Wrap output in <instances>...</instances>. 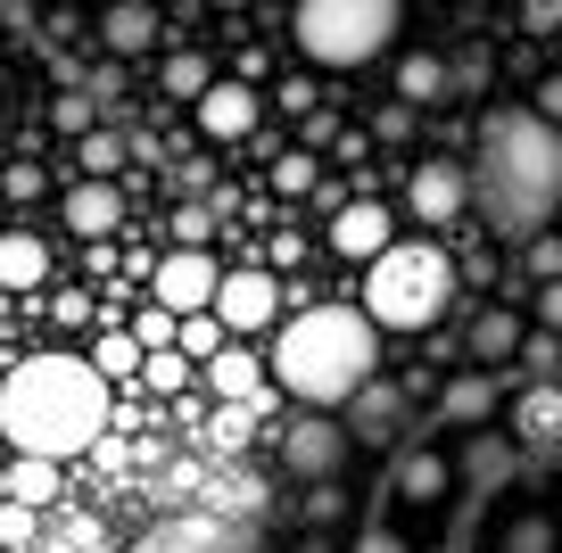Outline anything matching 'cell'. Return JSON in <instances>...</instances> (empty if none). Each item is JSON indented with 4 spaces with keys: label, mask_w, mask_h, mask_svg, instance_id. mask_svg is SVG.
I'll use <instances>...</instances> for the list:
<instances>
[{
    "label": "cell",
    "mask_w": 562,
    "mask_h": 553,
    "mask_svg": "<svg viewBox=\"0 0 562 553\" xmlns=\"http://www.w3.org/2000/svg\"><path fill=\"white\" fill-rule=\"evenodd\" d=\"M505 553H554V520H513V537H505Z\"/></svg>",
    "instance_id": "d6a6232c"
},
{
    "label": "cell",
    "mask_w": 562,
    "mask_h": 553,
    "mask_svg": "<svg viewBox=\"0 0 562 553\" xmlns=\"http://www.w3.org/2000/svg\"><path fill=\"white\" fill-rule=\"evenodd\" d=\"M356 553H405V545H397V537H389V529H372V537H364V545H356Z\"/></svg>",
    "instance_id": "ee69618b"
},
{
    "label": "cell",
    "mask_w": 562,
    "mask_h": 553,
    "mask_svg": "<svg viewBox=\"0 0 562 553\" xmlns=\"http://www.w3.org/2000/svg\"><path fill=\"white\" fill-rule=\"evenodd\" d=\"M75 149H83V173H108V182H116V166H124V157H133V149H124V140H116V133H100V124H91V133L75 140Z\"/></svg>",
    "instance_id": "4316f807"
},
{
    "label": "cell",
    "mask_w": 562,
    "mask_h": 553,
    "mask_svg": "<svg viewBox=\"0 0 562 553\" xmlns=\"http://www.w3.org/2000/svg\"><path fill=\"white\" fill-rule=\"evenodd\" d=\"M472 207L488 215V232H513V240H538L546 215L562 207V133L538 108H496L480 124Z\"/></svg>",
    "instance_id": "6da1fadb"
},
{
    "label": "cell",
    "mask_w": 562,
    "mask_h": 553,
    "mask_svg": "<svg viewBox=\"0 0 562 553\" xmlns=\"http://www.w3.org/2000/svg\"><path fill=\"white\" fill-rule=\"evenodd\" d=\"M389 240H397V232H389V207H381V199H348V207L331 215V248H339V257H356V264H372Z\"/></svg>",
    "instance_id": "7c38bea8"
},
{
    "label": "cell",
    "mask_w": 562,
    "mask_h": 553,
    "mask_svg": "<svg viewBox=\"0 0 562 553\" xmlns=\"http://www.w3.org/2000/svg\"><path fill=\"white\" fill-rule=\"evenodd\" d=\"M140 381H149V388H182V381H191V356H175V347H149Z\"/></svg>",
    "instance_id": "f546056e"
},
{
    "label": "cell",
    "mask_w": 562,
    "mask_h": 553,
    "mask_svg": "<svg viewBox=\"0 0 562 553\" xmlns=\"http://www.w3.org/2000/svg\"><path fill=\"white\" fill-rule=\"evenodd\" d=\"M281 463L299 471V479L331 487L339 471H348V430H339L331 414H315V405H306V414L290 421V430H281Z\"/></svg>",
    "instance_id": "8992f818"
},
{
    "label": "cell",
    "mask_w": 562,
    "mask_h": 553,
    "mask_svg": "<svg viewBox=\"0 0 562 553\" xmlns=\"http://www.w3.org/2000/svg\"><path fill=\"white\" fill-rule=\"evenodd\" d=\"M273 108H290V116H306V108H315V83H299V75H290V83L273 91Z\"/></svg>",
    "instance_id": "f35d334b"
},
{
    "label": "cell",
    "mask_w": 562,
    "mask_h": 553,
    "mask_svg": "<svg viewBox=\"0 0 562 553\" xmlns=\"http://www.w3.org/2000/svg\"><path fill=\"white\" fill-rule=\"evenodd\" d=\"M405 0H299V50L315 67H364L397 42Z\"/></svg>",
    "instance_id": "5b68a950"
},
{
    "label": "cell",
    "mask_w": 562,
    "mask_h": 553,
    "mask_svg": "<svg viewBox=\"0 0 562 553\" xmlns=\"http://www.w3.org/2000/svg\"><path fill=\"white\" fill-rule=\"evenodd\" d=\"M100 9H108V0H100Z\"/></svg>",
    "instance_id": "681fc988"
},
{
    "label": "cell",
    "mask_w": 562,
    "mask_h": 553,
    "mask_svg": "<svg viewBox=\"0 0 562 553\" xmlns=\"http://www.w3.org/2000/svg\"><path fill=\"white\" fill-rule=\"evenodd\" d=\"M521 314L513 306H488V314H472V363H488V372H505L513 356H521Z\"/></svg>",
    "instance_id": "9a60e30c"
},
{
    "label": "cell",
    "mask_w": 562,
    "mask_h": 553,
    "mask_svg": "<svg viewBox=\"0 0 562 553\" xmlns=\"http://www.w3.org/2000/svg\"><path fill=\"white\" fill-rule=\"evenodd\" d=\"M207 83H215V75H207V58H199V50H175V58H166V91H175V100H199Z\"/></svg>",
    "instance_id": "cb8c5ba5"
},
{
    "label": "cell",
    "mask_w": 562,
    "mask_h": 553,
    "mask_svg": "<svg viewBox=\"0 0 562 553\" xmlns=\"http://www.w3.org/2000/svg\"><path fill=\"white\" fill-rule=\"evenodd\" d=\"M116 224H124V191L108 182V173H83V182L67 191V232H75V240H91V248H100Z\"/></svg>",
    "instance_id": "8fae6325"
},
{
    "label": "cell",
    "mask_w": 562,
    "mask_h": 553,
    "mask_svg": "<svg viewBox=\"0 0 562 553\" xmlns=\"http://www.w3.org/2000/svg\"><path fill=\"white\" fill-rule=\"evenodd\" d=\"M538 116L562 124V75H546V83H538Z\"/></svg>",
    "instance_id": "b9f144b4"
},
{
    "label": "cell",
    "mask_w": 562,
    "mask_h": 553,
    "mask_svg": "<svg viewBox=\"0 0 562 553\" xmlns=\"http://www.w3.org/2000/svg\"><path fill=\"white\" fill-rule=\"evenodd\" d=\"M538 323L562 339V281H546V290H538Z\"/></svg>",
    "instance_id": "ab89813d"
},
{
    "label": "cell",
    "mask_w": 562,
    "mask_h": 553,
    "mask_svg": "<svg viewBox=\"0 0 562 553\" xmlns=\"http://www.w3.org/2000/svg\"><path fill=\"white\" fill-rule=\"evenodd\" d=\"M0 9H9V0H0Z\"/></svg>",
    "instance_id": "c3c4849f"
},
{
    "label": "cell",
    "mask_w": 562,
    "mask_h": 553,
    "mask_svg": "<svg viewBox=\"0 0 562 553\" xmlns=\"http://www.w3.org/2000/svg\"><path fill=\"white\" fill-rule=\"evenodd\" d=\"M224 553H232V545H224Z\"/></svg>",
    "instance_id": "816d5d0a"
},
{
    "label": "cell",
    "mask_w": 562,
    "mask_h": 553,
    "mask_svg": "<svg viewBox=\"0 0 562 553\" xmlns=\"http://www.w3.org/2000/svg\"><path fill=\"white\" fill-rule=\"evenodd\" d=\"M273 314H281V281L265 264H240V273L215 281V323L224 330H273Z\"/></svg>",
    "instance_id": "52a82bcc"
},
{
    "label": "cell",
    "mask_w": 562,
    "mask_h": 553,
    "mask_svg": "<svg viewBox=\"0 0 562 553\" xmlns=\"http://www.w3.org/2000/svg\"><path fill=\"white\" fill-rule=\"evenodd\" d=\"M405 207L422 215V224H447V215L472 207V166H456V157H430V166L405 173Z\"/></svg>",
    "instance_id": "ba28073f"
},
{
    "label": "cell",
    "mask_w": 562,
    "mask_h": 553,
    "mask_svg": "<svg viewBox=\"0 0 562 553\" xmlns=\"http://www.w3.org/2000/svg\"><path fill=\"white\" fill-rule=\"evenodd\" d=\"M306 140H339V116H331V108H306Z\"/></svg>",
    "instance_id": "7bdbcfd3"
},
{
    "label": "cell",
    "mask_w": 562,
    "mask_h": 553,
    "mask_svg": "<svg viewBox=\"0 0 562 553\" xmlns=\"http://www.w3.org/2000/svg\"><path fill=\"white\" fill-rule=\"evenodd\" d=\"M207 9H248V0H207Z\"/></svg>",
    "instance_id": "bcb514c9"
},
{
    "label": "cell",
    "mask_w": 562,
    "mask_h": 553,
    "mask_svg": "<svg viewBox=\"0 0 562 553\" xmlns=\"http://www.w3.org/2000/svg\"><path fill=\"white\" fill-rule=\"evenodd\" d=\"M0 191H9V199H34L42 173H34V166H9V173H0Z\"/></svg>",
    "instance_id": "60d3db41"
},
{
    "label": "cell",
    "mask_w": 562,
    "mask_h": 553,
    "mask_svg": "<svg viewBox=\"0 0 562 553\" xmlns=\"http://www.w3.org/2000/svg\"><path fill=\"white\" fill-rule=\"evenodd\" d=\"M108 372V381H124V372H140V363H149V347L133 339V330H116V339H100V356H91Z\"/></svg>",
    "instance_id": "484cf974"
},
{
    "label": "cell",
    "mask_w": 562,
    "mask_h": 553,
    "mask_svg": "<svg viewBox=\"0 0 562 553\" xmlns=\"http://www.w3.org/2000/svg\"><path fill=\"white\" fill-rule=\"evenodd\" d=\"M348 405H356V438H372V447H381V438H397V421H405V397H397L389 381H364Z\"/></svg>",
    "instance_id": "ac0fdd59"
},
{
    "label": "cell",
    "mask_w": 562,
    "mask_h": 553,
    "mask_svg": "<svg viewBox=\"0 0 562 553\" xmlns=\"http://www.w3.org/2000/svg\"><path fill=\"white\" fill-rule=\"evenodd\" d=\"M513 438L538 447V454H562V381L521 388V405H513Z\"/></svg>",
    "instance_id": "4fadbf2b"
},
{
    "label": "cell",
    "mask_w": 562,
    "mask_h": 553,
    "mask_svg": "<svg viewBox=\"0 0 562 553\" xmlns=\"http://www.w3.org/2000/svg\"><path fill=\"white\" fill-rule=\"evenodd\" d=\"M463 471H472L480 487H496L513 471V447H496V438H472V454H463Z\"/></svg>",
    "instance_id": "83f0119b"
},
{
    "label": "cell",
    "mask_w": 562,
    "mask_h": 553,
    "mask_svg": "<svg viewBox=\"0 0 562 553\" xmlns=\"http://www.w3.org/2000/svg\"><path fill=\"white\" fill-rule=\"evenodd\" d=\"M108 430V372L91 356H25L9 381H0V438L18 454H67L100 447Z\"/></svg>",
    "instance_id": "7a4b0ae2"
},
{
    "label": "cell",
    "mask_w": 562,
    "mask_h": 553,
    "mask_svg": "<svg viewBox=\"0 0 562 553\" xmlns=\"http://www.w3.org/2000/svg\"><path fill=\"white\" fill-rule=\"evenodd\" d=\"M0 232H9V224H0Z\"/></svg>",
    "instance_id": "f907efd6"
},
{
    "label": "cell",
    "mask_w": 562,
    "mask_h": 553,
    "mask_svg": "<svg viewBox=\"0 0 562 553\" xmlns=\"http://www.w3.org/2000/svg\"><path fill=\"white\" fill-rule=\"evenodd\" d=\"M521 34H562V0H521Z\"/></svg>",
    "instance_id": "e575fe53"
},
{
    "label": "cell",
    "mask_w": 562,
    "mask_h": 553,
    "mask_svg": "<svg viewBox=\"0 0 562 553\" xmlns=\"http://www.w3.org/2000/svg\"><path fill=\"white\" fill-rule=\"evenodd\" d=\"M488 414H496V372H488V363H480V372H456L447 397H439V421L472 430V421H488Z\"/></svg>",
    "instance_id": "2e32d148"
},
{
    "label": "cell",
    "mask_w": 562,
    "mask_h": 553,
    "mask_svg": "<svg viewBox=\"0 0 562 553\" xmlns=\"http://www.w3.org/2000/svg\"><path fill=\"white\" fill-rule=\"evenodd\" d=\"M175 323H182V314L149 306V314H140V323H133V339H140V347H175Z\"/></svg>",
    "instance_id": "836d02e7"
},
{
    "label": "cell",
    "mask_w": 562,
    "mask_h": 553,
    "mask_svg": "<svg viewBox=\"0 0 562 553\" xmlns=\"http://www.w3.org/2000/svg\"><path fill=\"white\" fill-rule=\"evenodd\" d=\"M521 372H554V330H538V339H521Z\"/></svg>",
    "instance_id": "74e56055"
},
{
    "label": "cell",
    "mask_w": 562,
    "mask_h": 553,
    "mask_svg": "<svg viewBox=\"0 0 562 553\" xmlns=\"http://www.w3.org/2000/svg\"><path fill=\"white\" fill-rule=\"evenodd\" d=\"M50 281V248L34 232H0V290H42Z\"/></svg>",
    "instance_id": "e0dca14e"
},
{
    "label": "cell",
    "mask_w": 562,
    "mask_h": 553,
    "mask_svg": "<svg viewBox=\"0 0 562 553\" xmlns=\"http://www.w3.org/2000/svg\"><path fill=\"white\" fill-rule=\"evenodd\" d=\"M149 553H224V545H215V529H199V520H191V529H158V545H149Z\"/></svg>",
    "instance_id": "1f68e13d"
},
{
    "label": "cell",
    "mask_w": 562,
    "mask_h": 553,
    "mask_svg": "<svg viewBox=\"0 0 562 553\" xmlns=\"http://www.w3.org/2000/svg\"><path fill=\"white\" fill-rule=\"evenodd\" d=\"M175 339H182V356H199V363H207L215 347H224V323H215V306H207V314H182V323H175Z\"/></svg>",
    "instance_id": "d4e9b609"
},
{
    "label": "cell",
    "mask_w": 562,
    "mask_h": 553,
    "mask_svg": "<svg viewBox=\"0 0 562 553\" xmlns=\"http://www.w3.org/2000/svg\"><path fill=\"white\" fill-rule=\"evenodd\" d=\"M315 182H323L315 149H290V157H281V166H273V191H281V199H306V191H315Z\"/></svg>",
    "instance_id": "603a6c76"
},
{
    "label": "cell",
    "mask_w": 562,
    "mask_h": 553,
    "mask_svg": "<svg viewBox=\"0 0 562 553\" xmlns=\"http://www.w3.org/2000/svg\"><path fill=\"white\" fill-rule=\"evenodd\" d=\"M299 553H331V545H323V537H306V545H299Z\"/></svg>",
    "instance_id": "f6af8a7d"
},
{
    "label": "cell",
    "mask_w": 562,
    "mask_h": 553,
    "mask_svg": "<svg viewBox=\"0 0 562 553\" xmlns=\"http://www.w3.org/2000/svg\"><path fill=\"white\" fill-rule=\"evenodd\" d=\"M191 108H199V133H207V140H248V133H257V116H265V100L240 83V75H215Z\"/></svg>",
    "instance_id": "9c48e42d"
},
{
    "label": "cell",
    "mask_w": 562,
    "mask_h": 553,
    "mask_svg": "<svg viewBox=\"0 0 562 553\" xmlns=\"http://www.w3.org/2000/svg\"><path fill=\"white\" fill-rule=\"evenodd\" d=\"M215 281H224V273H215L207 248H175V257L158 264V306L166 314H207L215 306Z\"/></svg>",
    "instance_id": "30bf717a"
},
{
    "label": "cell",
    "mask_w": 562,
    "mask_h": 553,
    "mask_svg": "<svg viewBox=\"0 0 562 553\" xmlns=\"http://www.w3.org/2000/svg\"><path fill=\"white\" fill-rule=\"evenodd\" d=\"M50 124H58V133H75V140H83L91 124H100V100H91V91H67V100L50 108Z\"/></svg>",
    "instance_id": "f1b7e54d"
},
{
    "label": "cell",
    "mask_w": 562,
    "mask_h": 553,
    "mask_svg": "<svg viewBox=\"0 0 562 553\" xmlns=\"http://www.w3.org/2000/svg\"><path fill=\"white\" fill-rule=\"evenodd\" d=\"M175 240H182V248H207V240H215V207H207V199H191V207L175 215Z\"/></svg>",
    "instance_id": "4dcf8cb0"
},
{
    "label": "cell",
    "mask_w": 562,
    "mask_h": 553,
    "mask_svg": "<svg viewBox=\"0 0 562 553\" xmlns=\"http://www.w3.org/2000/svg\"><path fill=\"white\" fill-rule=\"evenodd\" d=\"M207 381H215V397H224V405H257L265 363H257V356H240V347H215V356H207Z\"/></svg>",
    "instance_id": "d6986e66"
},
{
    "label": "cell",
    "mask_w": 562,
    "mask_h": 553,
    "mask_svg": "<svg viewBox=\"0 0 562 553\" xmlns=\"http://www.w3.org/2000/svg\"><path fill=\"white\" fill-rule=\"evenodd\" d=\"M439 487H447V463H439V454H405V463H397V496L430 504Z\"/></svg>",
    "instance_id": "44dd1931"
},
{
    "label": "cell",
    "mask_w": 562,
    "mask_h": 553,
    "mask_svg": "<svg viewBox=\"0 0 562 553\" xmlns=\"http://www.w3.org/2000/svg\"><path fill=\"white\" fill-rule=\"evenodd\" d=\"M265 372L299 405L331 414V405H348L356 388L381 372V323H372L364 306H306L299 323L273 330V363H265Z\"/></svg>",
    "instance_id": "3957f363"
},
{
    "label": "cell",
    "mask_w": 562,
    "mask_h": 553,
    "mask_svg": "<svg viewBox=\"0 0 562 553\" xmlns=\"http://www.w3.org/2000/svg\"><path fill=\"white\" fill-rule=\"evenodd\" d=\"M0 496H9V471H0Z\"/></svg>",
    "instance_id": "7dc6e473"
},
{
    "label": "cell",
    "mask_w": 562,
    "mask_h": 553,
    "mask_svg": "<svg viewBox=\"0 0 562 553\" xmlns=\"http://www.w3.org/2000/svg\"><path fill=\"white\" fill-rule=\"evenodd\" d=\"M158 0H108V18H100V42H108V50H116V58H140V50H149V42H158Z\"/></svg>",
    "instance_id": "5bb4252c"
},
{
    "label": "cell",
    "mask_w": 562,
    "mask_h": 553,
    "mask_svg": "<svg viewBox=\"0 0 562 553\" xmlns=\"http://www.w3.org/2000/svg\"><path fill=\"white\" fill-rule=\"evenodd\" d=\"M397 91H405V100H439V91H447V67H439L430 50H414V58L397 67Z\"/></svg>",
    "instance_id": "7402d4cb"
},
{
    "label": "cell",
    "mask_w": 562,
    "mask_h": 553,
    "mask_svg": "<svg viewBox=\"0 0 562 553\" xmlns=\"http://www.w3.org/2000/svg\"><path fill=\"white\" fill-rule=\"evenodd\" d=\"M529 273H538V281H562V240H529Z\"/></svg>",
    "instance_id": "8d00e7d4"
},
{
    "label": "cell",
    "mask_w": 562,
    "mask_h": 553,
    "mask_svg": "<svg viewBox=\"0 0 562 553\" xmlns=\"http://www.w3.org/2000/svg\"><path fill=\"white\" fill-rule=\"evenodd\" d=\"M58 496V463L50 454H18V471H9V504H50Z\"/></svg>",
    "instance_id": "ffe728a7"
},
{
    "label": "cell",
    "mask_w": 562,
    "mask_h": 553,
    "mask_svg": "<svg viewBox=\"0 0 562 553\" xmlns=\"http://www.w3.org/2000/svg\"><path fill=\"white\" fill-rule=\"evenodd\" d=\"M447 306H456V264H447V248H430V240H389L381 257H372V273H364V314H372L381 330H430Z\"/></svg>",
    "instance_id": "277c9868"
},
{
    "label": "cell",
    "mask_w": 562,
    "mask_h": 553,
    "mask_svg": "<svg viewBox=\"0 0 562 553\" xmlns=\"http://www.w3.org/2000/svg\"><path fill=\"white\" fill-rule=\"evenodd\" d=\"M381 140H414V100H397V108H381V124H372Z\"/></svg>",
    "instance_id": "d590c367"
}]
</instances>
